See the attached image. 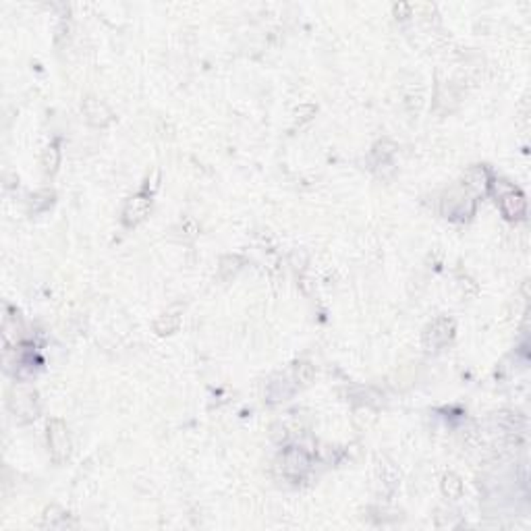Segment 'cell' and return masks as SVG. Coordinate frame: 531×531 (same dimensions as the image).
Masks as SVG:
<instances>
[{
	"label": "cell",
	"mask_w": 531,
	"mask_h": 531,
	"mask_svg": "<svg viewBox=\"0 0 531 531\" xmlns=\"http://www.w3.org/2000/svg\"><path fill=\"white\" fill-rule=\"evenodd\" d=\"M180 324V315L178 313H164L158 322H156V332L158 334H170L178 328Z\"/></svg>",
	"instance_id": "cell-9"
},
{
	"label": "cell",
	"mask_w": 531,
	"mask_h": 531,
	"mask_svg": "<svg viewBox=\"0 0 531 531\" xmlns=\"http://www.w3.org/2000/svg\"><path fill=\"white\" fill-rule=\"evenodd\" d=\"M83 114H85V118H87L91 124H95V127H104V124H108L110 118H112L110 108H108L104 102L95 100V97H87V100L83 102Z\"/></svg>",
	"instance_id": "cell-6"
},
{
	"label": "cell",
	"mask_w": 531,
	"mask_h": 531,
	"mask_svg": "<svg viewBox=\"0 0 531 531\" xmlns=\"http://www.w3.org/2000/svg\"><path fill=\"white\" fill-rule=\"evenodd\" d=\"M10 409L15 415L31 419L37 413V394L33 390H12L10 394Z\"/></svg>",
	"instance_id": "cell-4"
},
{
	"label": "cell",
	"mask_w": 531,
	"mask_h": 531,
	"mask_svg": "<svg viewBox=\"0 0 531 531\" xmlns=\"http://www.w3.org/2000/svg\"><path fill=\"white\" fill-rule=\"evenodd\" d=\"M309 460H307V454L303 450H297V448H290L284 452L282 456V471L290 477H297L301 475L305 469H307Z\"/></svg>",
	"instance_id": "cell-7"
},
{
	"label": "cell",
	"mask_w": 531,
	"mask_h": 531,
	"mask_svg": "<svg viewBox=\"0 0 531 531\" xmlns=\"http://www.w3.org/2000/svg\"><path fill=\"white\" fill-rule=\"evenodd\" d=\"M149 205H151V199L143 193H137V195L129 197L127 203H124V209H122V222L127 226H135L137 222H141L147 216Z\"/></svg>",
	"instance_id": "cell-3"
},
{
	"label": "cell",
	"mask_w": 531,
	"mask_h": 531,
	"mask_svg": "<svg viewBox=\"0 0 531 531\" xmlns=\"http://www.w3.org/2000/svg\"><path fill=\"white\" fill-rule=\"evenodd\" d=\"M442 490H444V494H446L448 498H458L460 492H463V483H460V479H458L456 475L448 473V475H444Z\"/></svg>",
	"instance_id": "cell-10"
},
{
	"label": "cell",
	"mask_w": 531,
	"mask_h": 531,
	"mask_svg": "<svg viewBox=\"0 0 531 531\" xmlns=\"http://www.w3.org/2000/svg\"><path fill=\"white\" fill-rule=\"evenodd\" d=\"M48 446L56 463L66 460L71 454V436L60 419H52L48 423Z\"/></svg>",
	"instance_id": "cell-1"
},
{
	"label": "cell",
	"mask_w": 531,
	"mask_h": 531,
	"mask_svg": "<svg viewBox=\"0 0 531 531\" xmlns=\"http://www.w3.org/2000/svg\"><path fill=\"white\" fill-rule=\"evenodd\" d=\"M58 149H56V145H50L46 151H44V160H41V164H44V170L46 172H54L56 170V166H58Z\"/></svg>",
	"instance_id": "cell-11"
},
{
	"label": "cell",
	"mask_w": 531,
	"mask_h": 531,
	"mask_svg": "<svg viewBox=\"0 0 531 531\" xmlns=\"http://www.w3.org/2000/svg\"><path fill=\"white\" fill-rule=\"evenodd\" d=\"M498 197H500V209L508 220H519L525 214V207H527L525 197L510 185H506V191L500 193Z\"/></svg>",
	"instance_id": "cell-5"
},
{
	"label": "cell",
	"mask_w": 531,
	"mask_h": 531,
	"mask_svg": "<svg viewBox=\"0 0 531 531\" xmlns=\"http://www.w3.org/2000/svg\"><path fill=\"white\" fill-rule=\"evenodd\" d=\"M297 378H299L303 384H307V382L313 378V367H311L309 363H299V365H297Z\"/></svg>",
	"instance_id": "cell-12"
},
{
	"label": "cell",
	"mask_w": 531,
	"mask_h": 531,
	"mask_svg": "<svg viewBox=\"0 0 531 531\" xmlns=\"http://www.w3.org/2000/svg\"><path fill=\"white\" fill-rule=\"evenodd\" d=\"M463 185H465L467 191L483 193L485 187H487V170L483 166H475V168L467 170V174L463 178Z\"/></svg>",
	"instance_id": "cell-8"
},
{
	"label": "cell",
	"mask_w": 531,
	"mask_h": 531,
	"mask_svg": "<svg viewBox=\"0 0 531 531\" xmlns=\"http://www.w3.org/2000/svg\"><path fill=\"white\" fill-rule=\"evenodd\" d=\"M452 332H454V324L448 317H440L431 326H427V330L423 334V342L427 348H438L450 340Z\"/></svg>",
	"instance_id": "cell-2"
}]
</instances>
